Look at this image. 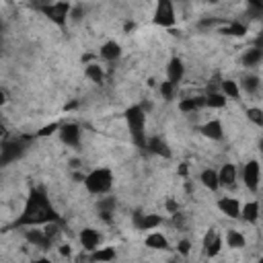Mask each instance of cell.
I'll use <instances>...</instances> for the list:
<instances>
[{
  "label": "cell",
  "instance_id": "47",
  "mask_svg": "<svg viewBox=\"0 0 263 263\" xmlns=\"http://www.w3.org/2000/svg\"><path fill=\"white\" fill-rule=\"evenodd\" d=\"M0 49H2V39H0Z\"/></svg>",
  "mask_w": 263,
  "mask_h": 263
},
{
  "label": "cell",
  "instance_id": "17",
  "mask_svg": "<svg viewBox=\"0 0 263 263\" xmlns=\"http://www.w3.org/2000/svg\"><path fill=\"white\" fill-rule=\"evenodd\" d=\"M25 240H27L29 245H33V247H41V249H49V245H51V242L45 238L43 230H39L37 226L25 230Z\"/></svg>",
  "mask_w": 263,
  "mask_h": 263
},
{
  "label": "cell",
  "instance_id": "20",
  "mask_svg": "<svg viewBox=\"0 0 263 263\" xmlns=\"http://www.w3.org/2000/svg\"><path fill=\"white\" fill-rule=\"evenodd\" d=\"M240 218L249 224H257L259 222V201H247L245 205H240Z\"/></svg>",
  "mask_w": 263,
  "mask_h": 263
},
{
  "label": "cell",
  "instance_id": "26",
  "mask_svg": "<svg viewBox=\"0 0 263 263\" xmlns=\"http://www.w3.org/2000/svg\"><path fill=\"white\" fill-rule=\"evenodd\" d=\"M201 107H205L203 97H191V99H183V101L179 103V109H181L183 113H195V111L201 109Z\"/></svg>",
  "mask_w": 263,
  "mask_h": 263
},
{
  "label": "cell",
  "instance_id": "37",
  "mask_svg": "<svg viewBox=\"0 0 263 263\" xmlns=\"http://www.w3.org/2000/svg\"><path fill=\"white\" fill-rule=\"evenodd\" d=\"M177 251H179L181 255H189V253H191V240H189V238H181V240L177 242Z\"/></svg>",
  "mask_w": 263,
  "mask_h": 263
},
{
  "label": "cell",
  "instance_id": "19",
  "mask_svg": "<svg viewBox=\"0 0 263 263\" xmlns=\"http://www.w3.org/2000/svg\"><path fill=\"white\" fill-rule=\"evenodd\" d=\"M115 257H117V253H115L113 247H103V249L92 251L88 259L92 263H115Z\"/></svg>",
  "mask_w": 263,
  "mask_h": 263
},
{
  "label": "cell",
  "instance_id": "21",
  "mask_svg": "<svg viewBox=\"0 0 263 263\" xmlns=\"http://www.w3.org/2000/svg\"><path fill=\"white\" fill-rule=\"evenodd\" d=\"M259 86H261V80H259V76H255V74H249V76H245V78L238 82L240 92H247V95H257V92H259Z\"/></svg>",
  "mask_w": 263,
  "mask_h": 263
},
{
  "label": "cell",
  "instance_id": "23",
  "mask_svg": "<svg viewBox=\"0 0 263 263\" xmlns=\"http://www.w3.org/2000/svg\"><path fill=\"white\" fill-rule=\"evenodd\" d=\"M220 92L226 97V101L228 99H232V101H238L240 99V88H238V82L236 80H222L220 82Z\"/></svg>",
  "mask_w": 263,
  "mask_h": 263
},
{
  "label": "cell",
  "instance_id": "5",
  "mask_svg": "<svg viewBox=\"0 0 263 263\" xmlns=\"http://www.w3.org/2000/svg\"><path fill=\"white\" fill-rule=\"evenodd\" d=\"M152 23L164 29H171L177 23V14H175V6L171 0H158L154 14H152Z\"/></svg>",
  "mask_w": 263,
  "mask_h": 263
},
{
  "label": "cell",
  "instance_id": "25",
  "mask_svg": "<svg viewBox=\"0 0 263 263\" xmlns=\"http://www.w3.org/2000/svg\"><path fill=\"white\" fill-rule=\"evenodd\" d=\"M97 210H99V216L109 222L111 220V214L115 212V199L113 197H101L99 203H97Z\"/></svg>",
  "mask_w": 263,
  "mask_h": 263
},
{
  "label": "cell",
  "instance_id": "13",
  "mask_svg": "<svg viewBox=\"0 0 263 263\" xmlns=\"http://www.w3.org/2000/svg\"><path fill=\"white\" fill-rule=\"evenodd\" d=\"M146 150L156 154V156H162V158H171L173 156V150L168 148V144L158 136H152V138L146 140Z\"/></svg>",
  "mask_w": 263,
  "mask_h": 263
},
{
  "label": "cell",
  "instance_id": "46",
  "mask_svg": "<svg viewBox=\"0 0 263 263\" xmlns=\"http://www.w3.org/2000/svg\"><path fill=\"white\" fill-rule=\"evenodd\" d=\"M166 263H179V261H175V259H171V261H166Z\"/></svg>",
  "mask_w": 263,
  "mask_h": 263
},
{
  "label": "cell",
  "instance_id": "30",
  "mask_svg": "<svg viewBox=\"0 0 263 263\" xmlns=\"http://www.w3.org/2000/svg\"><path fill=\"white\" fill-rule=\"evenodd\" d=\"M220 33L232 35V37H242V35L247 33V25H242V23H238V21H232V23H228V27H224Z\"/></svg>",
  "mask_w": 263,
  "mask_h": 263
},
{
  "label": "cell",
  "instance_id": "28",
  "mask_svg": "<svg viewBox=\"0 0 263 263\" xmlns=\"http://www.w3.org/2000/svg\"><path fill=\"white\" fill-rule=\"evenodd\" d=\"M203 101H205V107H212V109H222L226 105V97L222 92H216V90H210L203 97Z\"/></svg>",
  "mask_w": 263,
  "mask_h": 263
},
{
  "label": "cell",
  "instance_id": "9",
  "mask_svg": "<svg viewBox=\"0 0 263 263\" xmlns=\"http://www.w3.org/2000/svg\"><path fill=\"white\" fill-rule=\"evenodd\" d=\"M160 224H162V218L156 216V214H142V212L134 214V226L138 230H154Z\"/></svg>",
  "mask_w": 263,
  "mask_h": 263
},
{
  "label": "cell",
  "instance_id": "43",
  "mask_svg": "<svg viewBox=\"0 0 263 263\" xmlns=\"http://www.w3.org/2000/svg\"><path fill=\"white\" fill-rule=\"evenodd\" d=\"M187 171H189V166H187V162H183V164L179 166V175H183V177H187Z\"/></svg>",
  "mask_w": 263,
  "mask_h": 263
},
{
  "label": "cell",
  "instance_id": "31",
  "mask_svg": "<svg viewBox=\"0 0 263 263\" xmlns=\"http://www.w3.org/2000/svg\"><path fill=\"white\" fill-rule=\"evenodd\" d=\"M220 249H222V236L218 234V236H216V238H214V240H212L203 251H205V255L212 259V257H216V255L220 253Z\"/></svg>",
  "mask_w": 263,
  "mask_h": 263
},
{
  "label": "cell",
  "instance_id": "3",
  "mask_svg": "<svg viewBox=\"0 0 263 263\" xmlns=\"http://www.w3.org/2000/svg\"><path fill=\"white\" fill-rule=\"evenodd\" d=\"M82 183H84L88 193H92V195H107L111 191V187H113V173L109 168L101 166V168H95L88 175H84Z\"/></svg>",
  "mask_w": 263,
  "mask_h": 263
},
{
  "label": "cell",
  "instance_id": "34",
  "mask_svg": "<svg viewBox=\"0 0 263 263\" xmlns=\"http://www.w3.org/2000/svg\"><path fill=\"white\" fill-rule=\"evenodd\" d=\"M175 88H177L175 84H171L168 80H164V82L160 84V95H162V99H164V101H171V99L175 97Z\"/></svg>",
  "mask_w": 263,
  "mask_h": 263
},
{
  "label": "cell",
  "instance_id": "14",
  "mask_svg": "<svg viewBox=\"0 0 263 263\" xmlns=\"http://www.w3.org/2000/svg\"><path fill=\"white\" fill-rule=\"evenodd\" d=\"M199 132H201L205 138L214 140V142H218V140L224 138V127H222L220 119H210V121H205V123L199 127Z\"/></svg>",
  "mask_w": 263,
  "mask_h": 263
},
{
  "label": "cell",
  "instance_id": "1",
  "mask_svg": "<svg viewBox=\"0 0 263 263\" xmlns=\"http://www.w3.org/2000/svg\"><path fill=\"white\" fill-rule=\"evenodd\" d=\"M49 222H60V214L55 212V208L51 205V201L43 189H31L29 197L25 201V208H23L21 216L16 218L14 226L33 228V226H45Z\"/></svg>",
  "mask_w": 263,
  "mask_h": 263
},
{
  "label": "cell",
  "instance_id": "33",
  "mask_svg": "<svg viewBox=\"0 0 263 263\" xmlns=\"http://www.w3.org/2000/svg\"><path fill=\"white\" fill-rule=\"evenodd\" d=\"M43 234H45V238L51 242V240L60 234V226H58V222H49V224H45V226H43Z\"/></svg>",
  "mask_w": 263,
  "mask_h": 263
},
{
  "label": "cell",
  "instance_id": "40",
  "mask_svg": "<svg viewBox=\"0 0 263 263\" xmlns=\"http://www.w3.org/2000/svg\"><path fill=\"white\" fill-rule=\"evenodd\" d=\"M58 253H60L62 257H72V247H70L68 242H64V245L58 247Z\"/></svg>",
  "mask_w": 263,
  "mask_h": 263
},
{
  "label": "cell",
  "instance_id": "18",
  "mask_svg": "<svg viewBox=\"0 0 263 263\" xmlns=\"http://www.w3.org/2000/svg\"><path fill=\"white\" fill-rule=\"evenodd\" d=\"M144 242H146L148 249H154V251H168L171 249L168 247V238L162 232H150Z\"/></svg>",
  "mask_w": 263,
  "mask_h": 263
},
{
  "label": "cell",
  "instance_id": "10",
  "mask_svg": "<svg viewBox=\"0 0 263 263\" xmlns=\"http://www.w3.org/2000/svg\"><path fill=\"white\" fill-rule=\"evenodd\" d=\"M183 76H185V64H183V60L181 58H171L168 64H166V80L177 86L183 80Z\"/></svg>",
  "mask_w": 263,
  "mask_h": 263
},
{
  "label": "cell",
  "instance_id": "2",
  "mask_svg": "<svg viewBox=\"0 0 263 263\" xmlns=\"http://www.w3.org/2000/svg\"><path fill=\"white\" fill-rule=\"evenodd\" d=\"M125 123L129 129V136L138 148H146V113L140 109V105H132L125 109Z\"/></svg>",
  "mask_w": 263,
  "mask_h": 263
},
{
  "label": "cell",
  "instance_id": "27",
  "mask_svg": "<svg viewBox=\"0 0 263 263\" xmlns=\"http://www.w3.org/2000/svg\"><path fill=\"white\" fill-rule=\"evenodd\" d=\"M84 76H86L88 80H92V82H103V78H105L103 66H99L97 62L86 64V68H84Z\"/></svg>",
  "mask_w": 263,
  "mask_h": 263
},
{
  "label": "cell",
  "instance_id": "6",
  "mask_svg": "<svg viewBox=\"0 0 263 263\" xmlns=\"http://www.w3.org/2000/svg\"><path fill=\"white\" fill-rule=\"evenodd\" d=\"M259 181H261V166L259 160H249L242 168V183L249 191L257 193L259 191Z\"/></svg>",
  "mask_w": 263,
  "mask_h": 263
},
{
  "label": "cell",
  "instance_id": "4",
  "mask_svg": "<svg viewBox=\"0 0 263 263\" xmlns=\"http://www.w3.org/2000/svg\"><path fill=\"white\" fill-rule=\"evenodd\" d=\"M70 8H72L70 2H53V4H41V6H39V10H41L53 25H58L60 29L66 27V21H68V16H70Z\"/></svg>",
  "mask_w": 263,
  "mask_h": 263
},
{
  "label": "cell",
  "instance_id": "44",
  "mask_svg": "<svg viewBox=\"0 0 263 263\" xmlns=\"http://www.w3.org/2000/svg\"><path fill=\"white\" fill-rule=\"evenodd\" d=\"M4 103H6V95H4V90L0 88V107H2Z\"/></svg>",
  "mask_w": 263,
  "mask_h": 263
},
{
  "label": "cell",
  "instance_id": "15",
  "mask_svg": "<svg viewBox=\"0 0 263 263\" xmlns=\"http://www.w3.org/2000/svg\"><path fill=\"white\" fill-rule=\"evenodd\" d=\"M216 173H218V183H220V187H232V185L236 183V166H234V164L226 162V164H222V168L216 171Z\"/></svg>",
  "mask_w": 263,
  "mask_h": 263
},
{
  "label": "cell",
  "instance_id": "16",
  "mask_svg": "<svg viewBox=\"0 0 263 263\" xmlns=\"http://www.w3.org/2000/svg\"><path fill=\"white\" fill-rule=\"evenodd\" d=\"M99 55L105 60V62H115L121 58V45L117 41H105L99 49Z\"/></svg>",
  "mask_w": 263,
  "mask_h": 263
},
{
  "label": "cell",
  "instance_id": "7",
  "mask_svg": "<svg viewBox=\"0 0 263 263\" xmlns=\"http://www.w3.org/2000/svg\"><path fill=\"white\" fill-rule=\"evenodd\" d=\"M25 152V144L21 140H12V142H6L2 144L0 148V166H6L10 162H14L16 158H21Z\"/></svg>",
  "mask_w": 263,
  "mask_h": 263
},
{
  "label": "cell",
  "instance_id": "29",
  "mask_svg": "<svg viewBox=\"0 0 263 263\" xmlns=\"http://www.w3.org/2000/svg\"><path fill=\"white\" fill-rule=\"evenodd\" d=\"M226 245H228L230 249H242V247L247 245V238H245V234L238 232V230H228V232H226Z\"/></svg>",
  "mask_w": 263,
  "mask_h": 263
},
{
  "label": "cell",
  "instance_id": "8",
  "mask_svg": "<svg viewBox=\"0 0 263 263\" xmlns=\"http://www.w3.org/2000/svg\"><path fill=\"white\" fill-rule=\"evenodd\" d=\"M58 134L66 146H78L80 144V127L76 123H62Z\"/></svg>",
  "mask_w": 263,
  "mask_h": 263
},
{
  "label": "cell",
  "instance_id": "35",
  "mask_svg": "<svg viewBox=\"0 0 263 263\" xmlns=\"http://www.w3.org/2000/svg\"><path fill=\"white\" fill-rule=\"evenodd\" d=\"M60 129V123H49V125H43L37 134H35V138H47V136H51L53 132H58Z\"/></svg>",
  "mask_w": 263,
  "mask_h": 263
},
{
  "label": "cell",
  "instance_id": "36",
  "mask_svg": "<svg viewBox=\"0 0 263 263\" xmlns=\"http://www.w3.org/2000/svg\"><path fill=\"white\" fill-rule=\"evenodd\" d=\"M220 23H224V21H222V18L208 16V18H201V21L197 23V27H199V29H212V27H216V25H220Z\"/></svg>",
  "mask_w": 263,
  "mask_h": 263
},
{
  "label": "cell",
  "instance_id": "24",
  "mask_svg": "<svg viewBox=\"0 0 263 263\" xmlns=\"http://www.w3.org/2000/svg\"><path fill=\"white\" fill-rule=\"evenodd\" d=\"M261 60H263V51H261V47L255 45V47H251V49L245 51V55H242V66L255 68V66L261 64Z\"/></svg>",
  "mask_w": 263,
  "mask_h": 263
},
{
  "label": "cell",
  "instance_id": "45",
  "mask_svg": "<svg viewBox=\"0 0 263 263\" xmlns=\"http://www.w3.org/2000/svg\"><path fill=\"white\" fill-rule=\"evenodd\" d=\"M33 263H51V261H49L47 257H39V259H35Z\"/></svg>",
  "mask_w": 263,
  "mask_h": 263
},
{
  "label": "cell",
  "instance_id": "41",
  "mask_svg": "<svg viewBox=\"0 0 263 263\" xmlns=\"http://www.w3.org/2000/svg\"><path fill=\"white\" fill-rule=\"evenodd\" d=\"M166 210H168V214H175V212L181 210V205H179L175 199H166Z\"/></svg>",
  "mask_w": 263,
  "mask_h": 263
},
{
  "label": "cell",
  "instance_id": "39",
  "mask_svg": "<svg viewBox=\"0 0 263 263\" xmlns=\"http://www.w3.org/2000/svg\"><path fill=\"white\" fill-rule=\"evenodd\" d=\"M70 16H72L74 21H80V18L84 16V8H82V6H72V8H70Z\"/></svg>",
  "mask_w": 263,
  "mask_h": 263
},
{
  "label": "cell",
  "instance_id": "11",
  "mask_svg": "<svg viewBox=\"0 0 263 263\" xmlns=\"http://www.w3.org/2000/svg\"><path fill=\"white\" fill-rule=\"evenodd\" d=\"M78 238H80L82 249H84V251H88V253H92V251H97V249H99L101 232H99V230H95V228H82V230H80V234H78Z\"/></svg>",
  "mask_w": 263,
  "mask_h": 263
},
{
  "label": "cell",
  "instance_id": "12",
  "mask_svg": "<svg viewBox=\"0 0 263 263\" xmlns=\"http://www.w3.org/2000/svg\"><path fill=\"white\" fill-rule=\"evenodd\" d=\"M216 205H218V210L224 216H228V218H240V201L236 197H230V195L220 197Z\"/></svg>",
  "mask_w": 263,
  "mask_h": 263
},
{
  "label": "cell",
  "instance_id": "38",
  "mask_svg": "<svg viewBox=\"0 0 263 263\" xmlns=\"http://www.w3.org/2000/svg\"><path fill=\"white\" fill-rule=\"evenodd\" d=\"M173 216V224L177 226V228H183L185 226V214L179 210V212H175V214H171Z\"/></svg>",
  "mask_w": 263,
  "mask_h": 263
},
{
  "label": "cell",
  "instance_id": "22",
  "mask_svg": "<svg viewBox=\"0 0 263 263\" xmlns=\"http://www.w3.org/2000/svg\"><path fill=\"white\" fill-rule=\"evenodd\" d=\"M199 181H201V185H203L205 189H210V191H218V189H220L218 173H216L214 168H203L201 175H199Z\"/></svg>",
  "mask_w": 263,
  "mask_h": 263
},
{
  "label": "cell",
  "instance_id": "42",
  "mask_svg": "<svg viewBox=\"0 0 263 263\" xmlns=\"http://www.w3.org/2000/svg\"><path fill=\"white\" fill-rule=\"evenodd\" d=\"M132 29H136V23H134V21H125L123 31H132Z\"/></svg>",
  "mask_w": 263,
  "mask_h": 263
},
{
  "label": "cell",
  "instance_id": "32",
  "mask_svg": "<svg viewBox=\"0 0 263 263\" xmlns=\"http://www.w3.org/2000/svg\"><path fill=\"white\" fill-rule=\"evenodd\" d=\"M247 117H249L255 125H259V127L263 125V111H261L259 107H249V109H247Z\"/></svg>",
  "mask_w": 263,
  "mask_h": 263
}]
</instances>
